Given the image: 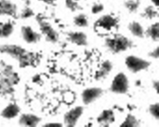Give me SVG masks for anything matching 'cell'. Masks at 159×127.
<instances>
[{
    "label": "cell",
    "instance_id": "obj_1",
    "mask_svg": "<svg viewBox=\"0 0 159 127\" xmlns=\"http://www.w3.org/2000/svg\"><path fill=\"white\" fill-rule=\"evenodd\" d=\"M0 53L8 54L16 59L20 68L34 67L40 61V55L36 53L28 51L16 44H4L0 46Z\"/></svg>",
    "mask_w": 159,
    "mask_h": 127
},
{
    "label": "cell",
    "instance_id": "obj_2",
    "mask_svg": "<svg viewBox=\"0 0 159 127\" xmlns=\"http://www.w3.org/2000/svg\"><path fill=\"white\" fill-rule=\"evenodd\" d=\"M19 81L20 77L13 67L5 61H0V95H12Z\"/></svg>",
    "mask_w": 159,
    "mask_h": 127
},
{
    "label": "cell",
    "instance_id": "obj_3",
    "mask_svg": "<svg viewBox=\"0 0 159 127\" xmlns=\"http://www.w3.org/2000/svg\"><path fill=\"white\" fill-rule=\"evenodd\" d=\"M105 46L111 54H120L134 47V42L123 35H115L105 38Z\"/></svg>",
    "mask_w": 159,
    "mask_h": 127
},
{
    "label": "cell",
    "instance_id": "obj_4",
    "mask_svg": "<svg viewBox=\"0 0 159 127\" xmlns=\"http://www.w3.org/2000/svg\"><path fill=\"white\" fill-rule=\"evenodd\" d=\"M36 21L38 23L39 29L42 33V35L45 36V39L48 42H51V43H56L57 41L59 40V34L56 32V30L51 25V23H49L41 13H38L35 16Z\"/></svg>",
    "mask_w": 159,
    "mask_h": 127
},
{
    "label": "cell",
    "instance_id": "obj_5",
    "mask_svg": "<svg viewBox=\"0 0 159 127\" xmlns=\"http://www.w3.org/2000/svg\"><path fill=\"white\" fill-rule=\"evenodd\" d=\"M125 64L127 68L134 74L139 73L141 71L148 70L151 66V62L144 59H141L136 55H128L125 59Z\"/></svg>",
    "mask_w": 159,
    "mask_h": 127
},
{
    "label": "cell",
    "instance_id": "obj_6",
    "mask_svg": "<svg viewBox=\"0 0 159 127\" xmlns=\"http://www.w3.org/2000/svg\"><path fill=\"white\" fill-rule=\"evenodd\" d=\"M129 88V82L128 77L123 72H120L113 78L112 82L110 86V91L114 94L124 95L128 93Z\"/></svg>",
    "mask_w": 159,
    "mask_h": 127
},
{
    "label": "cell",
    "instance_id": "obj_7",
    "mask_svg": "<svg viewBox=\"0 0 159 127\" xmlns=\"http://www.w3.org/2000/svg\"><path fill=\"white\" fill-rule=\"evenodd\" d=\"M84 113L83 106H75L65 113L63 118V124L67 127H75L76 126L79 119L82 117Z\"/></svg>",
    "mask_w": 159,
    "mask_h": 127
},
{
    "label": "cell",
    "instance_id": "obj_8",
    "mask_svg": "<svg viewBox=\"0 0 159 127\" xmlns=\"http://www.w3.org/2000/svg\"><path fill=\"white\" fill-rule=\"evenodd\" d=\"M119 24V18L115 17L111 15H104L100 16L93 24L94 29L96 28H100L106 31H110L113 28H116Z\"/></svg>",
    "mask_w": 159,
    "mask_h": 127
},
{
    "label": "cell",
    "instance_id": "obj_9",
    "mask_svg": "<svg viewBox=\"0 0 159 127\" xmlns=\"http://www.w3.org/2000/svg\"><path fill=\"white\" fill-rule=\"evenodd\" d=\"M104 94V91L102 88L100 87H90V88H86L81 95L82 97V101L84 104L89 105L95 101L99 100V98L102 96Z\"/></svg>",
    "mask_w": 159,
    "mask_h": 127
},
{
    "label": "cell",
    "instance_id": "obj_10",
    "mask_svg": "<svg viewBox=\"0 0 159 127\" xmlns=\"http://www.w3.org/2000/svg\"><path fill=\"white\" fill-rule=\"evenodd\" d=\"M0 16L17 18V6L10 0H0Z\"/></svg>",
    "mask_w": 159,
    "mask_h": 127
},
{
    "label": "cell",
    "instance_id": "obj_11",
    "mask_svg": "<svg viewBox=\"0 0 159 127\" xmlns=\"http://www.w3.org/2000/svg\"><path fill=\"white\" fill-rule=\"evenodd\" d=\"M67 38L70 43L76 46L85 47L88 45V36L83 32H68Z\"/></svg>",
    "mask_w": 159,
    "mask_h": 127
},
{
    "label": "cell",
    "instance_id": "obj_12",
    "mask_svg": "<svg viewBox=\"0 0 159 127\" xmlns=\"http://www.w3.org/2000/svg\"><path fill=\"white\" fill-rule=\"evenodd\" d=\"M21 34L23 39L27 43H36L41 39V35L35 32L30 26H22Z\"/></svg>",
    "mask_w": 159,
    "mask_h": 127
},
{
    "label": "cell",
    "instance_id": "obj_13",
    "mask_svg": "<svg viewBox=\"0 0 159 127\" xmlns=\"http://www.w3.org/2000/svg\"><path fill=\"white\" fill-rule=\"evenodd\" d=\"M98 124L103 127H109L115 121L114 112L111 109H106L100 113V115L96 119Z\"/></svg>",
    "mask_w": 159,
    "mask_h": 127
},
{
    "label": "cell",
    "instance_id": "obj_14",
    "mask_svg": "<svg viewBox=\"0 0 159 127\" xmlns=\"http://www.w3.org/2000/svg\"><path fill=\"white\" fill-rule=\"evenodd\" d=\"M112 69H113L112 62L110 60H104L102 63H101L99 69L96 71V73L94 75V79L95 80H101V79L106 78L111 74Z\"/></svg>",
    "mask_w": 159,
    "mask_h": 127
},
{
    "label": "cell",
    "instance_id": "obj_15",
    "mask_svg": "<svg viewBox=\"0 0 159 127\" xmlns=\"http://www.w3.org/2000/svg\"><path fill=\"white\" fill-rule=\"evenodd\" d=\"M42 119L34 114H22L19 118L18 123L22 126L34 127L41 122Z\"/></svg>",
    "mask_w": 159,
    "mask_h": 127
},
{
    "label": "cell",
    "instance_id": "obj_16",
    "mask_svg": "<svg viewBox=\"0 0 159 127\" xmlns=\"http://www.w3.org/2000/svg\"><path fill=\"white\" fill-rule=\"evenodd\" d=\"M20 113V108L19 106L14 103L11 102L10 104H8L2 111H1V117L5 118V119H14L16 118Z\"/></svg>",
    "mask_w": 159,
    "mask_h": 127
},
{
    "label": "cell",
    "instance_id": "obj_17",
    "mask_svg": "<svg viewBox=\"0 0 159 127\" xmlns=\"http://www.w3.org/2000/svg\"><path fill=\"white\" fill-rule=\"evenodd\" d=\"M128 28H129V31L131 32V34L134 36H136L138 38H142V37H144V35H145V30H144L143 26L137 21L131 22L129 24Z\"/></svg>",
    "mask_w": 159,
    "mask_h": 127
},
{
    "label": "cell",
    "instance_id": "obj_18",
    "mask_svg": "<svg viewBox=\"0 0 159 127\" xmlns=\"http://www.w3.org/2000/svg\"><path fill=\"white\" fill-rule=\"evenodd\" d=\"M14 31V22H0V38L9 37Z\"/></svg>",
    "mask_w": 159,
    "mask_h": 127
},
{
    "label": "cell",
    "instance_id": "obj_19",
    "mask_svg": "<svg viewBox=\"0 0 159 127\" xmlns=\"http://www.w3.org/2000/svg\"><path fill=\"white\" fill-rule=\"evenodd\" d=\"M145 35L151 38L152 41H158L159 39V22H154L145 31Z\"/></svg>",
    "mask_w": 159,
    "mask_h": 127
},
{
    "label": "cell",
    "instance_id": "obj_20",
    "mask_svg": "<svg viewBox=\"0 0 159 127\" xmlns=\"http://www.w3.org/2000/svg\"><path fill=\"white\" fill-rule=\"evenodd\" d=\"M141 125L140 120L133 114H128L125 120L121 123V127H139Z\"/></svg>",
    "mask_w": 159,
    "mask_h": 127
},
{
    "label": "cell",
    "instance_id": "obj_21",
    "mask_svg": "<svg viewBox=\"0 0 159 127\" xmlns=\"http://www.w3.org/2000/svg\"><path fill=\"white\" fill-rule=\"evenodd\" d=\"M141 16L147 19H153L155 17H158V11L154 9V6L149 5L144 9L143 12L141 13Z\"/></svg>",
    "mask_w": 159,
    "mask_h": 127
},
{
    "label": "cell",
    "instance_id": "obj_22",
    "mask_svg": "<svg viewBox=\"0 0 159 127\" xmlns=\"http://www.w3.org/2000/svg\"><path fill=\"white\" fill-rule=\"evenodd\" d=\"M140 4L141 0H126V1H124V6L129 12H137L140 7Z\"/></svg>",
    "mask_w": 159,
    "mask_h": 127
},
{
    "label": "cell",
    "instance_id": "obj_23",
    "mask_svg": "<svg viewBox=\"0 0 159 127\" xmlns=\"http://www.w3.org/2000/svg\"><path fill=\"white\" fill-rule=\"evenodd\" d=\"M74 23L75 26L79 28H85L89 25L88 18H87L86 15H84V13H79V15L75 16L74 17Z\"/></svg>",
    "mask_w": 159,
    "mask_h": 127
},
{
    "label": "cell",
    "instance_id": "obj_24",
    "mask_svg": "<svg viewBox=\"0 0 159 127\" xmlns=\"http://www.w3.org/2000/svg\"><path fill=\"white\" fill-rule=\"evenodd\" d=\"M148 111L150 113V115L156 120H159V103L158 102H155V103H152L149 106L148 108Z\"/></svg>",
    "mask_w": 159,
    "mask_h": 127
},
{
    "label": "cell",
    "instance_id": "obj_25",
    "mask_svg": "<svg viewBox=\"0 0 159 127\" xmlns=\"http://www.w3.org/2000/svg\"><path fill=\"white\" fill-rule=\"evenodd\" d=\"M35 16V13H34V12L33 11V9L30 8L29 6H26V7L22 10V12H21V13H20V18H22V19H28V18L33 17V16Z\"/></svg>",
    "mask_w": 159,
    "mask_h": 127
},
{
    "label": "cell",
    "instance_id": "obj_26",
    "mask_svg": "<svg viewBox=\"0 0 159 127\" xmlns=\"http://www.w3.org/2000/svg\"><path fill=\"white\" fill-rule=\"evenodd\" d=\"M65 6L70 12H76L80 10V6L76 0H65Z\"/></svg>",
    "mask_w": 159,
    "mask_h": 127
},
{
    "label": "cell",
    "instance_id": "obj_27",
    "mask_svg": "<svg viewBox=\"0 0 159 127\" xmlns=\"http://www.w3.org/2000/svg\"><path fill=\"white\" fill-rule=\"evenodd\" d=\"M103 11H104V5L101 3H95L92 7V12L93 15H97V13L102 12Z\"/></svg>",
    "mask_w": 159,
    "mask_h": 127
},
{
    "label": "cell",
    "instance_id": "obj_28",
    "mask_svg": "<svg viewBox=\"0 0 159 127\" xmlns=\"http://www.w3.org/2000/svg\"><path fill=\"white\" fill-rule=\"evenodd\" d=\"M148 55L150 56V58L153 59H159V46L157 45L153 50H152L148 54Z\"/></svg>",
    "mask_w": 159,
    "mask_h": 127
},
{
    "label": "cell",
    "instance_id": "obj_29",
    "mask_svg": "<svg viewBox=\"0 0 159 127\" xmlns=\"http://www.w3.org/2000/svg\"><path fill=\"white\" fill-rule=\"evenodd\" d=\"M44 126L45 127H62L64 126V124L60 122H49V123L44 124Z\"/></svg>",
    "mask_w": 159,
    "mask_h": 127
},
{
    "label": "cell",
    "instance_id": "obj_30",
    "mask_svg": "<svg viewBox=\"0 0 159 127\" xmlns=\"http://www.w3.org/2000/svg\"><path fill=\"white\" fill-rule=\"evenodd\" d=\"M152 87H153V90L155 91V93L158 95V93H159V81L157 79L152 80Z\"/></svg>",
    "mask_w": 159,
    "mask_h": 127
},
{
    "label": "cell",
    "instance_id": "obj_31",
    "mask_svg": "<svg viewBox=\"0 0 159 127\" xmlns=\"http://www.w3.org/2000/svg\"><path fill=\"white\" fill-rule=\"evenodd\" d=\"M40 1H42V2H44V3H46V4H53L56 0H40Z\"/></svg>",
    "mask_w": 159,
    "mask_h": 127
},
{
    "label": "cell",
    "instance_id": "obj_32",
    "mask_svg": "<svg viewBox=\"0 0 159 127\" xmlns=\"http://www.w3.org/2000/svg\"><path fill=\"white\" fill-rule=\"evenodd\" d=\"M151 1L152 2V4H153L154 7H157L158 8V6H159V0H151Z\"/></svg>",
    "mask_w": 159,
    "mask_h": 127
}]
</instances>
